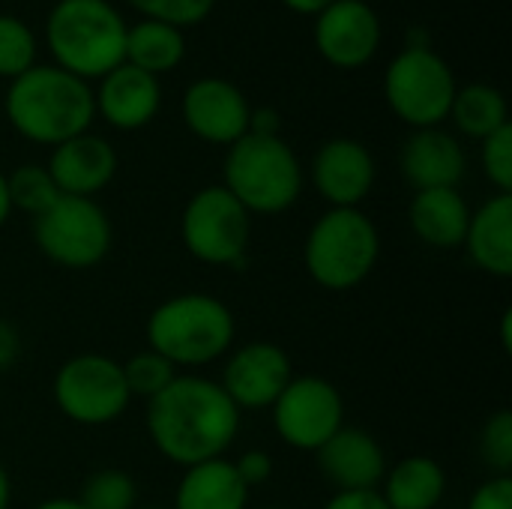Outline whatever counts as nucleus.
I'll list each match as a JSON object with an SVG mask.
<instances>
[{
  "instance_id": "22",
  "label": "nucleus",
  "mask_w": 512,
  "mask_h": 509,
  "mask_svg": "<svg viewBox=\"0 0 512 509\" xmlns=\"http://www.w3.org/2000/svg\"><path fill=\"white\" fill-rule=\"evenodd\" d=\"M249 489L228 459H210L192 468H183V477L174 489L171 509H246Z\"/></svg>"
},
{
  "instance_id": "9",
  "label": "nucleus",
  "mask_w": 512,
  "mask_h": 509,
  "mask_svg": "<svg viewBox=\"0 0 512 509\" xmlns=\"http://www.w3.org/2000/svg\"><path fill=\"white\" fill-rule=\"evenodd\" d=\"M33 240L51 264L63 270H90L111 252L114 231L96 198L60 195L33 219Z\"/></svg>"
},
{
  "instance_id": "8",
  "label": "nucleus",
  "mask_w": 512,
  "mask_h": 509,
  "mask_svg": "<svg viewBox=\"0 0 512 509\" xmlns=\"http://www.w3.org/2000/svg\"><path fill=\"white\" fill-rule=\"evenodd\" d=\"M180 240L186 252L207 267H243L252 240V216L222 183H213L186 201Z\"/></svg>"
},
{
  "instance_id": "34",
  "label": "nucleus",
  "mask_w": 512,
  "mask_h": 509,
  "mask_svg": "<svg viewBox=\"0 0 512 509\" xmlns=\"http://www.w3.org/2000/svg\"><path fill=\"white\" fill-rule=\"evenodd\" d=\"M237 477L243 480V486L252 492L255 486H264L273 477V459L264 450H246L237 462H234Z\"/></svg>"
},
{
  "instance_id": "23",
  "label": "nucleus",
  "mask_w": 512,
  "mask_h": 509,
  "mask_svg": "<svg viewBox=\"0 0 512 509\" xmlns=\"http://www.w3.org/2000/svg\"><path fill=\"white\" fill-rule=\"evenodd\" d=\"M378 495L390 509H438L447 495V471L432 456H405L387 468Z\"/></svg>"
},
{
  "instance_id": "38",
  "label": "nucleus",
  "mask_w": 512,
  "mask_h": 509,
  "mask_svg": "<svg viewBox=\"0 0 512 509\" xmlns=\"http://www.w3.org/2000/svg\"><path fill=\"white\" fill-rule=\"evenodd\" d=\"M291 12H300V15H318L324 6H330L333 0H282Z\"/></svg>"
},
{
  "instance_id": "1",
  "label": "nucleus",
  "mask_w": 512,
  "mask_h": 509,
  "mask_svg": "<svg viewBox=\"0 0 512 509\" xmlns=\"http://www.w3.org/2000/svg\"><path fill=\"white\" fill-rule=\"evenodd\" d=\"M147 435L165 462L192 468L225 459L240 435V411L219 381L186 372L147 402Z\"/></svg>"
},
{
  "instance_id": "5",
  "label": "nucleus",
  "mask_w": 512,
  "mask_h": 509,
  "mask_svg": "<svg viewBox=\"0 0 512 509\" xmlns=\"http://www.w3.org/2000/svg\"><path fill=\"white\" fill-rule=\"evenodd\" d=\"M306 171L282 135H243L225 153L222 186L249 216H279L303 195Z\"/></svg>"
},
{
  "instance_id": "39",
  "label": "nucleus",
  "mask_w": 512,
  "mask_h": 509,
  "mask_svg": "<svg viewBox=\"0 0 512 509\" xmlns=\"http://www.w3.org/2000/svg\"><path fill=\"white\" fill-rule=\"evenodd\" d=\"M9 216H12V204H9V192H6V174L0 171V228L6 225Z\"/></svg>"
},
{
  "instance_id": "21",
  "label": "nucleus",
  "mask_w": 512,
  "mask_h": 509,
  "mask_svg": "<svg viewBox=\"0 0 512 509\" xmlns=\"http://www.w3.org/2000/svg\"><path fill=\"white\" fill-rule=\"evenodd\" d=\"M471 207L459 189H423L408 204L411 231L432 249H459L465 243Z\"/></svg>"
},
{
  "instance_id": "28",
  "label": "nucleus",
  "mask_w": 512,
  "mask_h": 509,
  "mask_svg": "<svg viewBox=\"0 0 512 509\" xmlns=\"http://www.w3.org/2000/svg\"><path fill=\"white\" fill-rule=\"evenodd\" d=\"M36 33L18 15L0 12V78L15 81L36 66Z\"/></svg>"
},
{
  "instance_id": "25",
  "label": "nucleus",
  "mask_w": 512,
  "mask_h": 509,
  "mask_svg": "<svg viewBox=\"0 0 512 509\" xmlns=\"http://www.w3.org/2000/svg\"><path fill=\"white\" fill-rule=\"evenodd\" d=\"M447 120H453V126L462 135H468L474 141H483V138H489L492 132H498L501 126L510 123L507 96L498 87L486 84V81H471V84L456 90Z\"/></svg>"
},
{
  "instance_id": "41",
  "label": "nucleus",
  "mask_w": 512,
  "mask_h": 509,
  "mask_svg": "<svg viewBox=\"0 0 512 509\" xmlns=\"http://www.w3.org/2000/svg\"><path fill=\"white\" fill-rule=\"evenodd\" d=\"M33 509H84L78 504V498H48L42 504H36Z\"/></svg>"
},
{
  "instance_id": "10",
  "label": "nucleus",
  "mask_w": 512,
  "mask_h": 509,
  "mask_svg": "<svg viewBox=\"0 0 512 509\" xmlns=\"http://www.w3.org/2000/svg\"><path fill=\"white\" fill-rule=\"evenodd\" d=\"M51 396L66 420L90 429L117 423L132 402L120 360L96 351L69 357L54 375Z\"/></svg>"
},
{
  "instance_id": "4",
  "label": "nucleus",
  "mask_w": 512,
  "mask_h": 509,
  "mask_svg": "<svg viewBox=\"0 0 512 509\" xmlns=\"http://www.w3.org/2000/svg\"><path fill=\"white\" fill-rule=\"evenodd\" d=\"M126 30L108 0H57L45 18V45L54 66L90 84L126 63Z\"/></svg>"
},
{
  "instance_id": "26",
  "label": "nucleus",
  "mask_w": 512,
  "mask_h": 509,
  "mask_svg": "<svg viewBox=\"0 0 512 509\" xmlns=\"http://www.w3.org/2000/svg\"><path fill=\"white\" fill-rule=\"evenodd\" d=\"M6 192H9L12 210H21L30 219L42 216L60 198L48 168L45 165H33V162L18 165L12 174H6Z\"/></svg>"
},
{
  "instance_id": "30",
  "label": "nucleus",
  "mask_w": 512,
  "mask_h": 509,
  "mask_svg": "<svg viewBox=\"0 0 512 509\" xmlns=\"http://www.w3.org/2000/svg\"><path fill=\"white\" fill-rule=\"evenodd\" d=\"M126 3L138 15L153 18V21L174 24L180 30L201 24L213 12V6H216V0H126Z\"/></svg>"
},
{
  "instance_id": "44",
  "label": "nucleus",
  "mask_w": 512,
  "mask_h": 509,
  "mask_svg": "<svg viewBox=\"0 0 512 509\" xmlns=\"http://www.w3.org/2000/svg\"><path fill=\"white\" fill-rule=\"evenodd\" d=\"M438 509H447V507H438Z\"/></svg>"
},
{
  "instance_id": "2",
  "label": "nucleus",
  "mask_w": 512,
  "mask_h": 509,
  "mask_svg": "<svg viewBox=\"0 0 512 509\" xmlns=\"http://www.w3.org/2000/svg\"><path fill=\"white\" fill-rule=\"evenodd\" d=\"M9 126L30 144L57 147L81 132H90L96 117L93 87L54 63H36L9 81L6 99Z\"/></svg>"
},
{
  "instance_id": "3",
  "label": "nucleus",
  "mask_w": 512,
  "mask_h": 509,
  "mask_svg": "<svg viewBox=\"0 0 512 509\" xmlns=\"http://www.w3.org/2000/svg\"><path fill=\"white\" fill-rule=\"evenodd\" d=\"M147 348L162 354L177 372L204 369L225 360L237 339L234 312L213 294L186 291L162 300L144 327Z\"/></svg>"
},
{
  "instance_id": "45",
  "label": "nucleus",
  "mask_w": 512,
  "mask_h": 509,
  "mask_svg": "<svg viewBox=\"0 0 512 509\" xmlns=\"http://www.w3.org/2000/svg\"><path fill=\"white\" fill-rule=\"evenodd\" d=\"M279 509H282V507H279Z\"/></svg>"
},
{
  "instance_id": "18",
  "label": "nucleus",
  "mask_w": 512,
  "mask_h": 509,
  "mask_svg": "<svg viewBox=\"0 0 512 509\" xmlns=\"http://www.w3.org/2000/svg\"><path fill=\"white\" fill-rule=\"evenodd\" d=\"M93 108L111 129H144L162 108V84L156 75L120 63L117 69L99 78L93 90Z\"/></svg>"
},
{
  "instance_id": "6",
  "label": "nucleus",
  "mask_w": 512,
  "mask_h": 509,
  "mask_svg": "<svg viewBox=\"0 0 512 509\" xmlns=\"http://www.w3.org/2000/svg\"><path fill=\"white\" fill-rule=\"evenodd\" d=\"M381 258L378 225L360 207H330L321 213L303 243V264L324 291H354Z\"/></svg>"
},
{
  "instance_id": "15",
  "label": "nucleus",
  "mask_w": 512,
  "mask_h": 509,
  "mask_svg": "<svg viewBox=\"0 0 512 509\" xmlns=\"http://www.w3.org/2000/svg\"><path fill=\"white\" fill-rule=\"evenodd\" d=\"M309 180L330 207H360L375 189L378 165L363 141L330 138L315 150Z\"/></svg>"
},
{
  "instance_id": "13",
  "label": "nucleus",
  "mask_w": 512,
  "mask_h": 509,
  "mask_svg": "<svg viewBox=\"0 0 512 509\" xmlns=\"http://www.w3.org/2000/svg\"><path fill=\"white\" fill-rule=\"evenodd\" d=\"M315 48L336 69H363L381 48L384 27L366 0H333L315 15Z\"/></svg>"
},
{
  "instance_id": "27",
  "label": "nucleus",
  "mask_w": 512,
  "mask_h": 509,
  "mask_svg": "<svg viewBox=\"0 0 512 509\" xmlns=\"http://www.w3.org/2000/svg\"><path fill=\"white\" fill-rule=\"evenodd\" d=\"M78 504L84 509H135L138 507V486H135L132 474H126L120 468H102L84 480Z\"/></svg>"
},
{
  "instance_id": "17",
  "label": "nucleus",
  "mask_w": 512,
  "mask_h": 509,
  "mask_svg": "<svg viewBox=\"0 0 512 509\" xmlns=\"http://www.w3.org/2000/svg\"><path fill=\"white\" fill-rule=\"evenodd\" d=\"M45 168L60 195L96 198L117 177V150L108 138L81 132L51 147Z\"/></svg>"
},
{
  "instance_id": "20",
  "label": "nucleus",
  "mask_w": 512,
  "mask_h": 509,
  "mask_svg": "<svg viewBox=\"0 0 512 509\" xmlns=\"http://www.w3.org/2000/svg\"><path fill=\"white\" fill-rule=\"evenodd\" d=\"M471 255V261L495 276H512V195L495 192L489 201H483L477 210H471L468 234L462 243Z\"/></svg>"
},
{
  "instance_id": "40",
  "label": "nucleus",
  "mask_w": 512,
  "mask_h": 509,
  "mask_svg": "<svg viewBox=\"0 0 512 509\" xmlns=\"http://www.w3.org/2000/svg\"><path fill=\"white\" fill-rule=\"evenodd\" d=\"M12 504V483H9V471L0 462V509H9Z\"/></svg>"
},
{
  "instance_id": "33",
  "label": "nucleus",
  "mask_w": 512,
  "mask_h": 509,
  "mask_svg": "<svg viewBox=\"0 0 512 509\" xmlns=\"http://www.w3.org/2000/svg\"><path fill=\"white\" fill-rule=\"evenodd\" d=\"M465 509H512V477L495 474L492 480L480 483Z\"/></svg>"
},
{
  "instance_id": "19",
  "label": "nucleus",
  "mask_w": 512,
  "mask_h": 509,
  "mask_svg": "<svg viewBox=\"0 0 512 509\" xmlns=\"http://www.w3.org/2000/svg\"><path fill=\"white\" fill-rule=\"evenodd\" d=\"M402 177L414 186V192L423 189H459L465 171H468V156L462 141L441 129H414L408 141L402 144L399 156Z\"/></svg>"
},
{
  "instance_id": "43",
  "label": "nucleus",
  "mask_w": 512,
  "mask_h": 509,
  "mask_svg": "<svg viewBox=\"0 0 512 509\" xmlns=\"http://www.w3.org/2000/svg\"><path fill=\"white\" fill-rule=\"evenodd\" d=\"M135 509H171V507H162V504H150V507H135Z\"/></svg>"
},
{
  "instance_id": "42",
  "label": "nucleus",
  "mask_w": 512,
  "mask_h": 509,
  "mask_svg": "<svg viewBox=\"0 0 512 509\" xmlns=\"http://www.w3.org/2000/svg\"><path fill=\"white\" fill-rule=\"evenodd\" d=\"M510 318H512V312H510V309H507V312H504V324H501V342H504V351H512Z\"/></svg>"
},
{
  "instance_id": "14",
  "label": "nucleus",
  "mask_w": 512,
  "mask_h": 509,
  "mask_svg": "<svg viewBox=\"0 0 512 509\" xmlns=\"http://www.w3.org/2000/svg\"><path fill=\"white\" fill-rule=\"evenodd\" d=\"M252 105L246 93L219 75L198 78L183 93V123L186 129L216 147H231L249 132Z\"/></svg>"
},
{
  "instance_id": "37",
  "label": "nucleus",
  "mask_w": 512,
  "mask_h": 509,
  "mask_svg": "<svg viewBox=\"0 0 512 509\" xmlns=\"http://www.w3.org/2000/svg\"><path fill=\"white\" fill-rule=\"evenodd\" d=\"M282 132V114L270 105L252 108L249 114V135H279Z\"/></svg>"
},
{
  "instance_id": "7",
  "label": "nucleus",
  "mask_w": 512,
  "mask_h": 509,
  "mask_svg": "<svg viewBox=\"0 0 512 509\" xmlns=\"http://www.w3.org/2000/svg\"><path fill=\"white\" fill-rule=\"evenodd\" d=\"M459 84L450 63L432 48L408 45L384 72V99L390 111L411 129H432L450 117Z\"/></svg>"
},
{
  "instance_id": "31",
  "label": "nucleus",
  "mask_w": 512,
  "mask_h": 509,
  "mask_svg": "<svg viewBox=\"0 0 512 509\" xmlns=\"http://www.w3.org/2000/svg\"><path fill=\"white\" fill-rule=\"evenodd\" d=\"M480 456L483 462L501 474V477H510L512 471V414L507 408L495 411L483 432H480Z\"/></svg>"
},
{
  "instance_id": "24",
  "label": "nucleus",
  "mask_w": 512,
  "mask_h": 509,
  "mask_svg": "<svg viewBox=\"0 0 512 509\" xmlns=\"http://www.w3.org/2000/svg\"><path fill=\"white\" fill-rule=\"evenodd\" d=\"M186 57V36L180 27L141 18L126 30V63L150 75H165L177 69Z\"/></svg>"
},
{
  "instance_id": "16",
  "label": "nucleus",
  "mask_w": 512,
  "mask_h": 509,
  "mask_svg": "<svg viewBox=\"0 0 512 509\" xmlns=\"http://www.w3.org/2000/svg\"><path fill=\"white\" fill-rule=\"evenodd\" d=\"M318 471L336 492H375L387 474V453L375 435L357 426H342L321 450Z\"/></svg>"
},
{
  "instance_id": "11",
  "label": "nucleus",
  "mask_w": 512,
  "mask_h": 509,
  "mask_svg": "<svg viewBox=\"0 0 512 509\" xmlns=\"http://www.w3.org/2000/svg\"><path fill=\"white\" fill-rule=\"evenodd\" d=\"M273 426L291 450L315 453L345 426V399L321 375H294L273 402Z\"/></svg>"
},
{
  "instance_id": "36",
  "label": "nucleus",
  "mask_w": 512,
  "mask_h": 509,
  "mask_svg": "<svg viewBox=\"0 0 512 509\" xmlns=\"http://www.w3.org/2000/svg\"><path fill=\"white\" fill-rule=\"evenodd\" d=\"M21 357V333L15 324L0 318V372L12 369Z\"/></svg>"
},
{
  "instance_id": "12",
  "label": "nucleus",
  "mask_w": 512,
  "mask_h": 509,
  "mask_svg": "<svg viewBox=\"0 0 512 509\" xmlns=\"http://www.w3.org/2000/svg\"><path fill=\"white\" fill-rule=\"evenodd\" d=\"M291 378H294V366L285 348L255 339L225 354L219 387L243 414V411L273 408V402L279 399V393L288 387Z\"/></svg>"
},
{
  "instance_id": "35",
  "label": "nucleus",
  "mask_w": 512,
  "mask_h": 509,
  "mask_svg": "<svg viewBox=\"0 0 512 509\" xmlns=\"http://www.w3.org/2000/svg\"><path fill=\"white\" fill-rule=\"evenodd\" d=\"M321 509H390L375 492H336Z\"/></svg>"
},
{
  "instance_id": "32",
  "label": "nucleus",
  "mask_w": 512,
  "mask_h": 509,
  "mask_svg": "<svg viewBox=\"0 0 512 509\" xmlns=\"http://www.w3.org/2000/svg\"><path fill=\"white\" fill-rule=\"evenodd\" d=\"M480 165L486 180L501 192L512 195V126H501L480 141Z\"/></svg>"
},
{
  "instance_id": "29",
  "label": "nucleus",
  "mask_w": 512,
  "mask_h": 509,
  "mask_svg": "<svg viewBox=\"0 0 512 509\" xmlns=\"http://www.w3.org/2000/svg\"><path fill=\"white\" fill-rule=\"evenodd\" d=\"M123 366V381L129 387V396H141V399H156L180 372L156 351H138L132 354Z\"/></svg>"
}]
</instances>
